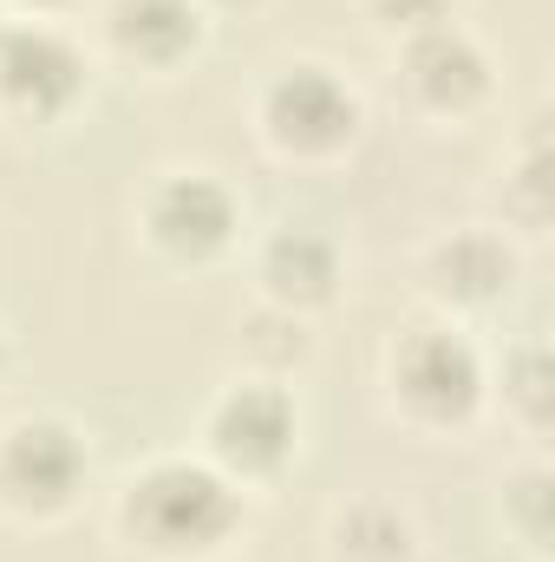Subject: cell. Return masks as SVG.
<instances>
[{"mask_svg": "<svg viewBox=\"0 0 555 562\" xmlns=\"http://www.w3.org/2000/svg\"><path fill=\"white\" fill-rule=\"evenodd\" d=\"M249 276H256V294H262L269 307L314 321V314H327V307L347 294V256H340V243H333L327 229H314V223H275V229L256 243Z\"/></svg>", "mask_w": 555, "mask_h": 562, "instance_id": "obj_10", "label": "cell"}, {"mask_svg": "<svg viewBox=\"0 0 555 562\" xmlns=\"http://www.w3.org/2000/svg\"><path fill=\"white\" fill-rule=\"evenodd\" d=\"M301 400H294V386L287 380H262V373H242V380H229L209 406H203V425H196V451L223 471V477H236L242 491H262V484H275L281 471H294V458H301Z\"/></svg>", "mask_w": 555, "mask_h": 562, "instance_id": "obj_6", "label": "cell"}, {"mask_svg": "<svg viewBox=\"0 0 555 562\" xmlns=\"http://www.w3.org/2000/svg\"><path fill=\"white\" fill-rule=\"evenodd\" d=\"M550 464H523V471H510L503 477V530L523 543V557L530 562H550V543H555V524H550Z\"/></svg>", "mask_w": 555, "mask_h": 562, "instance_id": "obj_16", "label": "cell"}, {"mask_svg": "<svg viewBox=\"0 0 555 562\" xmlns=\"http://www.w3.org/2000/svg\"><path fill=\"white\" fill-rule=\"evenodd\" d=\"M209 13L196 0H105L99 7V46L150 79L183 72L203 46H209Z\"/></svg>", "mask_w": 555, "mask_h": 562, "instance_id": "obj_11", "label": "cell"}, {"mask_svg": "<svg viewBox=\"0 0 555 562\" xmlns=\"http://www.w3.org/2000/svg\"><path fill=\"white\" fill-rule=\"evenodd\" d=\"M112 530L138 562H223L249 537V491L203 451H157L118 484Z\"/></svg>", "mask_w": 555, "mask_h": 562, "instance_id": "obj_1", "label": "cell"}, {"mask_svg": "<svg viewBox=\"0 0 555 562\" xmlns=\"http://www.w3.org/2000/svg\"><path fill=\"white\" fill-rule=\"evenodd\" d=\"M386 406L412 431H471L490 406V360L464 321H412L386 347Z\"/></svg>", "mask_w": 555, "mask_h": 562, "instance_id": "obj_2", "label": "cell"}, {"mask_svg": "<svg viewBox=\"0 0 555 562\" xmlns=\"http://www.w3.org/2000/svg\"><path fill=\"white\" fill-rule=\"evenodd\" d=\"M490 400L503 406V419L517 425L523 438H550V425H555V360L536 334L503 347V360L490 367Z\"/></svg>", "mask_w": 555, "mask_h": 562, "instance_id": "obj_13", "label": "cell"}, {"mask_svg": "<svg viewBox=\"0 0 555 562\" xmlns=\"http://www.w3.org/2000/svg\"><path fill=\"white\" fill-rule=\"evenodd\" d=\"M366 132V99L327 59H287L256 86V138L275 164L327 170Z\"/></svg>", "mask_w": 555, "mask_h": 562, "instance_id": "obj_3", "label": "cell"}, {"mask_svg": "<svg viewBox=\"0 0 555 562\" xmlns=\"http://www.w3.org/2000/svg\"><path fill=\"white\" fill-rule=\"evenodd\" d=\"M92 491V445L66 413H13L0 425V517L46 530Z\"/></svg>", "mask_w": 555, "mask_h": 562, "instance_id": "obj_5", "label": "cell"}, {"mask_svg": "<svg viewBox=\"0 0 555 562\" xmlns=\"http://www.w3.org/2000/svg\"><path fill=\"white\" fill-rule=\"evenodd\" d=\"M503 210L523 236H543L550 229V119L536 112L530 132L517 144L510 170H503Z\"/></svg>", "mask_w": 555, "mask_h": 562, "instance_id": "obj_14", "label": "cell"}, {"mask_svg": "<svg viewBox=\"0 0 555 562\" xmlns=\"http://www.w3.org/2000/svg\"><path fill=\"white\" fill-rule=\"evenodd\" d=\"M360 20L380 33V40H412L424 26H438V20H457L451 13V0H360Z\"/></svg>", "mask_w": 555, "mask_h": 562, "instance_id": "obj_17", "label": "cell"}, {"mask_svg": "<svg viewBox=\"0 0 555 562\" xmlns=\"http://www.w3.org/2000/svg\"><path fill=\"white\" fill-rule=\"evenodd\" d=\"M523 281V249L510 229L490 223H464L444 229L424 256H418V288L444 321H471V314H497Z\"/></svg>", "mask_w": 555, "mask_h": 562, "instance_id": "obj_9", "label": "cell"}, {"mask_svg": "<svg viewBox=\"0 0 555 562\" xmlns=\"http://www.w3.org/2000/svg\"><path fill=\"white\" fill-rule=\"evenodd\" d=\"M242 229L249 210L216 170H157L138 196V236L163 269H216Z\"/></svg>", "mask_w": 555, "mask_h": 562, "instance_id": "obj_7", "label": "cell"}, {"mask_svg": "<svg viewBox=\"0 0 555 562\" xmlns=\"http://www.w3.org/2000/svg\"><path fill=\"white\" fill-rule=\"evenodd\" d=\"M59 0H0V13H53Z\"/></svg>", "mask_w": 555, "mask_h": 562, "instance_id": "obj_19", "label": "cell"}, {"mask_svg": "<svg viewBox=\"0 0 555 562\" xmlns=\"http://www.w3.org/2000/svg\"><path fill=\"white\" fill-rule=\"evenodd\" d=\"M236 347H242L249 373H262V380H287V373H301V367H307L314 334H307V321H301V314H281V307L262 301V307L236 327Z\"/></svg>", "mask_w": 555, "mask_h": 562, "instance_id": "obj_15", "label": "cell"}, {"mask_svg": "<svg viewBox=\"0 0 555 562\" xmlns=\"http://www.w3.org/2000/svg\"><path fill=\"white\" fill-rule=\"evenodd\" d=\"M327 562H418V524L399 497H347L327 517Z\"/></svg>", "mask_w": 555, "mask_h": 562, "instance_id": "obj_12", "label": "cell"}, {"mask_svg": "<svg viewBox=\"0 0 555 562\" xmlns=\"http://www.w3.org/2000/svg\"><path fill=\"white\" fill-rule=\"evenodd\" d=\"M7 360H13V347H7V327H0V373H7Z\"/></svg>", "mask_w": 555, "mask_h": 562, "instance_id": "obj_20", "label": "cell"}, {"mask_svg": "<svg viewBox=\"0 0 555 562\" xmlns=\"http://www.w3.org/2000/svg\"><path fill=\"white\" fill-rule=\"evenodd\" d=\"M92 53L46 13H0V119L20 132H59L92 105Z\"/></svg>", "mask_w": 555, "mask_h": 562, "instance_id": "obj_4", "label": "cell"}, {"mask_svg": "<svg viewBox=\"0 0 555 562\" xmlns=\"http://www.w3.org/2000/svg\"><path fill=\"white\" fill-rule=\"evenodd\" d=\"M393 72H399L406 105L431 125H471L497 99V59L464 20H438L412 40H399Z\"/></svg>", "mask_w": 555, "mask_h": 562, "instance_id": "obj_8", "label": "cell"}, {"mask_svg": "<svg viewBox=\"0 0 555 562\" xmlns=\"http://www.w3.org/2000/svg\"><path fill=\"white\" fill-rule=\"evenodd\" d=\"M196 7H203V13L216 20V13H262L269 0H196Z\"/></svg>", "mask_w": 555, "mask_h": 562, "instance_id": "obj_18", "label": "cell"}]
</instances>
